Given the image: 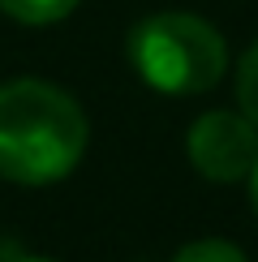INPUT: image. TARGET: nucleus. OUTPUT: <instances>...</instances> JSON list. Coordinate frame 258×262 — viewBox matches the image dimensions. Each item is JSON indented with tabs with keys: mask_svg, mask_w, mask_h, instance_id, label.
I'll return each instance as SVG.
<instances>
[{
	"mask_svg": "<svg viewBox=\"0 0 258 262\" xmlns=\"http://www.w3.org/2000/svg\"><path fill=\"white\" fill-rule=\"evenodd\" d=\"M86 150V112L73 95L39 78L0 86V177L52 185L78 168Z\"/></svg>",
	"mask_w": 258,
	"mask_h": 262,
	"instance_id": "nucleus-1",
	"label": "nucleus"
},
{
	"mask_svg": "<svg viewBox=\"0 0 258 262\" xmlns=\"http://www.w3.org/2000/svg\"><path fill=\"white\" fill-rule=\"evenodd\" d=\"M129 64L159 95H202L228 69L224 35L198 13H155L129 30Z\"/></svg>",
	"mask_w": 258,
	"mask_h": 262,
	"instance_id": "nucleus-2",
	"label": "nucleus"
},
{
	"mask_svg": "<svg viewBox=\"0 0 258 262\" xmlns=\"http://www.w3.org/2000/svg\"><path fill=\"white\" fill-rule=\"evenodd\" d=\"M185 150H189V163L207 181H220V185L245 181L258 163V125L241 107L236 112H202L189 125Z\"/></svg>",
	"mask_w": 258,
	"mask_h": 262,
	"instance_id": "nucleus-3",
	"label": "nucleus"
},
{
	"mask_svg": "<svg viewBox=\"0 0 258 262\" xmlns=\"http://www.w3.org/2000/svg\"><path fill=\"white\" fill-rule=\"evenodd\" d=\"M0 9L22 26H52V21L69 17L78 0H0Z\"/></svg>",
	"mask_w": 258,
	"mask_h": 262,
	"instance_id": "nucleus-4",
	"label": "nucleus"
},
{
	"mask_svg": "<svg viewBox=\"0 0 258 262\" xmlns=\"http://www.w3.org/2000/svg\"><path fill=\"white\" fill-rule=\"evenodd\" d=\"M236 107L258 125V39L236 60Z\"/></svg>",
	"mask_w": 258,
	"mask_h": 262,
	"instance_id": "nucleus-5",
	"label": "nucleus"
},
{
	"mask_svg": "<svg viewBox=\"0 0 258 262\" xmlns=\"http://www.w3.org/2000/svg\"><path fill=\"white\" fill-rule=\"evenodd\" d=\"M172 262H250V258H245L232 241H215V236H207V241H189L185 249H177Z\"/></svg>",
	"mask_w": 258,
	"mask_h": 262,
	"instance_id": "nucleus-6",
	"label": "nucleus"
},
{
	"mask_svg": "<svg viewBox=\"0 0 258 262\" xmlns=\"http://www.w3.org/2000/svg\"><path fill=\"white\" fill-rule=\"evenodd\" d=\"M250 202H254V215H258V163H254V172H250Z\"/></svg>",
	"mask_w": 258,
	"mask_h": 262,
	"instance_id": "nucleus-7",
	"label": "nucleus"
},
{
	"mask_svg": "<svg viewBox=\"0 0 258 262\" xmlns=\"http://www.w3.org/2000/svg\"><path fill=\"white\" fill-rule=\"evenodd\" d=\"M13 262H52V258H13Z\"/></svg>",
	"mask_w": 258,
	"mask_h": 262,
	"instance_id": "nucleus-8",
	"label": "nucleus"
}]
</instances>
